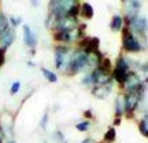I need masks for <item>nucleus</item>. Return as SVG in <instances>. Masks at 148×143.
<instances>
[{"mask_svg":"<svg viewBox=\"0 0 148 143\" xmlns=\"http://www.w3.org/2000/svg\"><path fill=\"white\" fill-rule=\"evenodd\" d=\"M88 128H89V121H82L79 122V124H77V129L78 131H81V132H85V131H88Z\"/></svg>","mask_w":148,"mask_h":143,"instance_id":"obj_24","label":"nucleus"},{"mask_svg":"<svg viewBox=\"0 0 148 143\" xmlns=\"http://www.w3.org/2000/svg\"><path fill=\"white\" fill-rule=\"evenodd\" d=\"M10 143H15V142H10Z\"/></svg>","mask_w":148,"mask_h":143,"instance_id":"obj_32","label":"nucleus"},{"mask_svg":"<svg viewBox=\"0 0 148 143\" xmlns=\"http://www.w3.org/2000/svg\"><path fill=\"white\" fill-rule=\"evenodd\" d=\"M129 70H130L129 62H127L123 57H119L118 61H116V68H115V70H114V73H112V77H114L115 81H118L119 84H122V83L125 81V79H126Z\"/></svg>","mask_w":148,"mask_h":143,"instance_id":"obj_5","label":"nucleus"},{"mask_svg":"<svg viewBox=\"0 0 148 143\" xmlns=\"http://www.w3.org/2000/svg\"><path fill=\"white\" fill-rule=\"evenodd\" d=\"M55 40H58L60 43H70L71 41V39H70V32H62V30H56L55 35Z\"/></svg>","mask_w":148,"mask_h":143,"instance_id":"obj_17","label":"nucleus"},{"mask_svg":"<svg viewBox=\"0 0 148 143\" xmlns=\"http://www.w3.org/2000/svg\"><path fill=\"white\" fill-rule=\"evenodd\" d=\"M122 43H123V48L127 53H138L141 51V44L137 39L134 37L129 29H123V37H122Z\"/></svg>","mask_w":148,"mask_h":143,"instance_id":"obj_4","label":"nucleus"},{"mask_svg":"<svg viewBox=\"0 0 148 143\" xmlns=\"http://www.w3.org/2000/svg\"><path fill=\"white\" fill-rule=\"evenodd\" d=\"M8 22H10L12 26H18V25L22 22V19L19 18V17H10V21Z\"/></svg>","mask_w":148,"mask_h":143,"instance_id":"obj_25","label":"nucleus"},{"mask_svg":"<svg viewBox=\"0 0 148 143\" xmlns=\"http://www.w3.org/2000/svg\"><path fill=\"white\" fill-rule=\"evenodd\" d=\"M14 40H15V30L14 29H7V30H4V32L0 35V44H1V48H7L10 47L11 44L14 43Z\"/></svg>","mask_w":148,"mask_h":143,"instance_id":"obj_12","label":"nucleus"},{"mask_svg":"<svg viewBox=\"0 0 148 143\" xmlns=\"http://www.w3.org/2000/svg\"><path fill=\"white\" fill-rule=\"evenodd\" d=\"M93 65H96V64L92 61L89 54H85L82 50H78V51H75V53L71 55V58H70L69 72L71 74L78 73V72L86 69V68H89V66H93Z\"/></svg>","mask_w":148,"mask_h":143,"instance_id":"obj_1","label":"nucleus"},{"mask_svg":"<svg viewBox=\"0 0 148 143\" xmlns=\"http://www.w3.org/2000/svg\"><path fill=\"white\" fill-rule=\"evenodd\" d=\"M41 72H42V74L45 76V79H47L49 83H56V81H58V77H56V74L53 73V72L45 69V68H42Z\"/></svg>","mask_w":148,"mask_h":143,"instance_id":"obj_20","label":"nucleus"},{"mask_svg":"<svg viewBox=\"0 0 148 143\" xmlns=\"http://www.w3.org/2000/svg\"><path fill=\"white\" fill-rule=\"evenodd\" d=\"M144 91H145V83L141 84L138 88L133 91H129L123 99V106H125V111H127L129 114L136 110V107L138 106V103L141 102L144 96Z\"/></svg>","mask_w":148,"mask_h":143,"instance_id":"obj_2","label":"nucleus"},{"mask_svg":"<svg viewBox=\"0 0 148 143\" xmlns=\"http://www.w3.org/2000/svg\"><path fill=\"white\" fill-rule=\"evenodd\" d=\"M141 84H143V83H141V79H140L134 72H129L126 76V79H125V81L122 83L123 88H126L127 91L136 90V88H138Z\"/></svg>","mask_w":148,"mask_h":143,"instance_id":"obj_11","label":"nucleus"},{"mask_svg":"<svg viewBox=\"0 0 148 143\" xmlns=\"http://www.w3.org/2000/svg\"><path fill=\"white\" fill-rule=\"evenodd\" d=\"M140 132L143 133L144 136H148V118H147V113H144L143 120L140 121Z\"/></svg>","mask_w":148,"mask_h":143,"instance_id":"obj_21","label":"nucleus"},{"mask_svg":"<svg viewBox=\"0 0 148 143\" xmlns=\"http://www.w3.org/2000/svg\"><path fill=\"white\" fill-rule=\"evenodd\" d=\"M70 58L71 55L69 54V48L64 47V46H58L55 48V65L58 69H62L63 65L69 66Z\"/></svg>","mask_w":148,"mask_h":143,"instance_id":"obj_8","label":"nucleus"},{"mask_svg":"<svg viewBox=\"0 0 148 143\" xmlns=\"http://www.w3.org/2000/svg\"><path fill=\"white\" fill-rule=\"evenodd\" d=\"M75 0H55V1H49L51 6V14L55 18H60V17L69 15L70 8L75 4Z\"/></svg>","mask_w":148,"mask_h":143,"instance_id":"obj_3","label":"nucleus"},{"mask_svg":"<svg viewBox=\"0 0 148 143\" xmlns=\"http://www.w3.org/2000/svg\"><path fill=\"white\" fill-rule=\"evenodd\" d=\"M8 29V19L0 12V35Z\"/></svg>","mask_w":148,"mask_h":143,"instance_id":"obj_23","label":"nucleus"},{"mask_svg":"<svg viewBox=\"0 0 148 143\" xmlns=\"http://www.w3.org/2000/svg\"><path fill=\"white\" fill-rule=\"evenodd\" d=\"M63 143H66V142H63Z\"/></svg>","mask_w":148,"mask_h":143,"instance_id":"obj_33","label":"nucleus"},{"mask_svg":"<svg viewBox=\"0 0 148 143\" xmlns=\"http://www.w3.org/2000/svg\"><path fill=\"white\" fill-rule=\"evenodd\" d=\"M130 28H132L134 32H137L138 35H147V19L145 18H136L134 21L130 23Z\"/></svg>","mask_w":148,"mask_h":143,"instance_id":"obj_14","label":"nucleus"},{"mask_svg":"<svg viewBox=\"0 0 148 143\" xmlns=\"http://www.w3.org/2000/svg\"><path fill=\"white\" fill-rule=\"evenodd\" d=\"M82 143H93V140H92V139H84V140H82Z\"/></svg>","mask_w":148,"mask_h":143,"instance_id":"obj_29","label":"nucleus"},{"mask_svg":"<svg viewBox=\"0 0 148 143\" xmlns=\"http://www.w3.org/2000/svg\"><path fill=\"white\" fill-rule=\"evenodd\" d=\"M3 138H4V131H3V128H1V125H0V143H1Z\"/></svg>","mask_w":148,"mask_h":143,"instance_id":"obj_28","label":"nucleus"},{"mask_svg":"<svg viewBox=\"0 0 148 143\" xmlns=\"http://www.w3.org/2000/svg\"><path fill=\"white\" fill-rule=\"evenodd\" d=\"M85 117H92V113H90L89 110H88V111H85Z\"/></svg>","mask_w":148,"mask_h":143,"instance_id":"obj_31","label":"nucleus"},{"mask_svg":"<svg viewBox=\"0 0 148 143\" xmlns=\"http://www.w3.org/2000/svg\"><path fill=\"white\" fill-rule=\"evenodd\" d=\"M79 11H81V14L85 17V18H92L93 17V8H92V6L89 3H82L81 7H79Z\"/></svg>","mask_w":148,"mask_h":143,"instance_id":"obj_18","label":"nucleus"},{"mask_svg":"<svg viewBox=\"0 0 148 143\" xmlns=\"http://www.w3.org/2000/svg\"><path fill=\"white\" fill-rule=\"evenodd\" d=\"M90 77H92V84L95 85H106L110 83V76L107 72L96 68L92 73H90Z\"/></svg>","mask_w":148,"mask_h":143,"instance_id":"obj_10","label":"nucleus"},{"mask_svg":"<svg viewBox=\"0 0 148 143\" xmlns=\"http://www.w3.org/2000/svg\"><path fill=\"white\" fill-rule=\"evenodd\" d=\"M99 43L100 40L97 37H85L81 41V50L85 54H95L96 51H99Z\"/></svg>","mask_w":148,"mask_h":143,"instance_id":"obj_9","label":"nucleus"},{"mask_svg":"<svg viewBox=\"0 0 148 143\" xmlns=\"http://www.w3.org/2000/svg\"><path fill=\"white\" fill-rule=\"evenodd\" d=\"M110 91H111V84L108 83L106 85H97V87H95L92 90V94L95 96H97V98H106Z\"/></svg>","mask_w":148,"mask_h":143,"instance_id":"obj_15","label":"nucleus"},{"mask_svg":"<svg viewBox=\"0 0 148 143\" xmlns=\"http://www.w3.org/2000/svg\"><path fill=\"white\" fill-rule=\"evenodd\" d=\"M77 18L70 15H64L60 17V18H56L55 19V29L56 30H62V32H70V30H74L77 29Z\"/></svg>","mask_w":148,"mask_h":143,"instance_id":"obj_6","label":"nucleus"},{"mask_svg":"<svg viewBox=\"0 0 148 143\" xmlns=\"http://www.w3.org/2000/svg\"><path fill=\"white\" fill-rule=\"evenodd\" d=\"M123 111H125V106H123V98H118L115 101V116L119 117L123 114Z\"/></svg>","mask_w":148,"mask_h":143,"instance_id":"obj_19","label":"nucleus"},{"mask_svg":"<svg viewBox=\"0 0 148 143\" xmlns=\"http://www.w3.org/2000/svg\"><path fill=\"white\" fill-rule=\"evenodd\" d=\"M114 124H115V125H118V124H121V118H119V117H116V118H115V121H114Z\"/></svg>","mask_w":148,"mask_h":143,"instance_id":"obj_30","label":"nucleus"},{"mask_svg":"<svg viewBox=\"0 0 148 143\" xmlns=\"http://www.w3.org/2000/svg\"><path fill=\"white\" fill-rule=\"evenodd\" d=\"M19 88H21V83H19V81H15V83L12 84V87H11V94H12V95L16 94V92L19 91Z\"/></svg>","mask_w":148,"mask_h":143,"instance_id":"obj_26","label":"nucleus"},{"mask_svg":"<svg viewBox=\"0 0 148 143\" xmlns=\"http://www.w3.org/2000/svg\"><path fill=\"white\" fill-rule=\"evenodd\" d=\"M111 29L114 30V32H119L123 26V18L121 15H114L112 17V21H111Z\"/></svg>","mask_w":148,"mask_h":143,"instance_id":"obj_16","label":"nucleus"},{"mask_svg":"<svg viewBox=\"0 0 148 143\" xmlns=\"http://www.w3.org/2000/svg\"><path fill=\"white\" fill-rule=\"evenodd\" d=\"M23 41L27 47H34L37 43L36 35L30 29V26H27V25H23Z\"/></svg>","mask_w":148,"mask_h":143,"instance_id":"obj_13","label":"nucleus"},{"mask_svg":"<svg viewBox=\"0 0 148 143\" xmlns=\"http://www.w3.org/2000/svg\"><path fill=\"white\" fill-rule=\"evenodd\" d=\"M47 124H48V113L45 111V113H44V116H42V118H41V127L47 128Z\"/></svg>","mask_w":148,"mask_h":143,"instance_id":"obj_27","label":"nucleus"},{"mask_svg":"<svg viewBox=\"0 0 148 143\" xmlns=\"http://www.w3.org/2000/svg\"><path fill=\"white\" fill-rule=\"evenodd\" d=\"M123 6H125V12H126V22L130 25L136 18H138L141 3L137 0H125Z\"/></svg>","mask_w":148,"mask_h":143,"instance_id":"obj_7","label":"nucleus"},{"mask_svg":"<svg viewBox=\"0 0 148 143\" xmlns=\"http://www.w3.org/2000/svg\"><path fill=\"white\" fill-rule=\"evenodd\" d=\"M115 129L114 128H108V131L106 132V135H104V142L106 143H112L114 140H115Z\"/></svg>","mask_w":148,"mask_h":143,"instance_id":"obj_22","label":"nucleus"}]
</instances>
